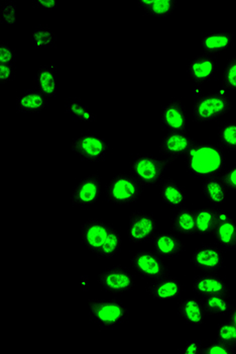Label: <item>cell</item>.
<instances>
[{"instance_id":"obj_37","label":"cell","mask_w":236,"mask_h":354,"mask_svg":"<svg viewBox=\"0 0 236 354\" xmlns=\"http://www.w3.org/2000/svg\"><path fill=\"white\" fill-rule=\"evenodd\" d=\"M236 347L227 344L223 341L216 339L210 341L208 344L205 345L203 354H235Z\"/></svg>"},{"instance_id":"obj_5","label":"cell","mask_w":236,"mask_h":354,"mask_svg":"<svg viewBox=\"0 0 236 354\" xmlns=\"http://www.w3.org/2000/svg\"><path fill=\"white\" fill-rule=\"evenodd\" d=\"M167 164L153 154H139L132 159L130 171L144 187H153L163 180Z\"/></svg>"},{"instance_id":"obj_12","label":"cell","mask_w":236,"mask_h":354,"mask_svg":"<svg viewBox=\"0 0 236 354\" xmlns=\"http://www.w3.org/2000/svg\"><path fill=\"white\" fill-rule=\"evenodd\" d=\"M101 196V177L93 174L81 179L74 187L70 201L76 207H88L95 205Z\"/></svg>"},{"instance_id":"obj_6","label":"cell","mask_w":236,"mask_h":354,"mask_svg":"<svg viewBox=\"0 0 236 354\" xmlns=\"http://www.w3.org/2000/svg\"><path fill=\"white\" fill-rule=\"evenodd\" d=\"M97 283L104 292L117 296L132 292L137 286V279L128 268L117 264L100 272Z\"/></svg>"},{"instance_id":"obj_28","label":"cell","mask_w":236,"mask_h":354,"mask_svg":"<svg viewBox=\"0 0 236 354\" xmlns=\"http://www.w3.org/2000/svg\"><path fill=\"white\" fill-rule=\"evenodd\" d=\"M195 211L196 233L199 236H209L213 234L217 221L218 209L215 207H205Z\"/></svg>"},{"instance_id":"obj_1","label":"cell","mask_w":236,"mask_h":354,"mask_svg":"<svg viewBox=\"0 0 236 354\" xmlns=\"http://www.w3.org/2000/svg\"><path fill=\"white\" fill-rule=\"evenodd\" d=\"M186 170L195 178L222 176L226 167L225 151L215 144L199 143L185 157Z\"/></svg>"},{"instance_id":"obj_40","label":"cell","mask_w":236,"mask_h":354,"mask_svg":"<svg viewBox=\"0 0 236 354\" xmlns=\"http://www.w3.org/2000/svg\"><path fill=\"white\" fill-rule=\"evenodd\" d=\"M14 77V64H0V83L1 84L12 82Z\"/></svg>"},{"instance_id":"obj_13","label":"cell","mask_w":236,"mask_h":354,"mask_svg":"<svg viewBox=\"0 0 236 354\" xmlns=\"http://www.w3.org/2000/svg\"><path fill=\"white\" fill-rule=\"evenodd\" d=\"M197 141L188 132L167 133L161 138L159 146V152L166 158L175 159L186 157L192 148L196 145Z\"/></svg>"},{"instance_id":"obj_21","label":"cell","mask_w":236,"mask_h":354,"mask_svg":"<svg viewBox=\"0 0 236 354\" xmlns=\"http://www.w3.org/2000/svg\"><path fill=\"white\" fill-rule=\"evenodd\" d=\"M235 35L231 32H208L202 35L201 49L204 53L217 55L233 48Z\"/></svg>"},{"instance_id":"obj_43","label":"cell","mask_w":236,"mask_h":354,"mask_svg":"<svg viewBox=\"0 0 236 354\" xmlns=\"http://www.w3.org/2000/svg\"><path fill=\"white\" fill-rule=\"evenodd\" d=\"M90 283V277H89L88 274H83L82 277H81V286H82L83 292H89L91 286Z\"/></svg>"},{"instance_id":"obj_2","label":"cell","mask_w":236,"mask_h":354,"mask_svg":"<svg viewBox=\"0 0 236 354\" xmlns=\"http://www.w3.org/2000/svg\"><path fill=\"white\" fill-rule=\"evenodd\" d=\"M88 312L96 324L105 328L124 324L130 318L128 306L117 298L90 299L88 301Z\"/></svg>"},{"instance_id":"obj_16","label":"cell","mask_w":236,"mask_h":354,"mask_svg":"<svg viewBox=\"0 0 236 354\" xmlns=\"http://www.w3.org/2000/svg\"><path fill=\"white\" fill-rule=\"evenodd\" d=\"M161 124L167 133L188 132L187 113L182 100H170L161 108Z\"/></svg>"},{"instance_id":"obj_33","label":"cell","mask_w":236,"mask_h":354,"mask_svg":"<svg viewBox=\"0 0 236 354\" xmlns=\"http://www.w3.org/2000/svg\"><path fill=\"white\" fill-rule=\"evenodd\" d=\"M32 41L35 49H54L57 36L47 25H39L32 30Z\"/></svg>"},{"instance_id":"obj_10","label":"cell","mask_w":236,"mask_h":354,"mask_svg":"<svg viewBox=\"0 0 236 354\" xmlns=\"http://www.w3.org/2000/svg\"><path fill=\"white\" fill-rule=\"evenodd\" d=\"M190 261L200 272H218L224 268V253L222 247L203 244L192 252Z\"/></svg>"},{"instance_id":"obj_22","label":"cell","mask_w":236,"mask_h":354,"mask_svg":"<svg viewBox=\"0 0 236 354\" xmlns=\"http://www.w3.org/2000/svg\"><path fill=\"white\" fill-rule=\"evenodd\" d=\"M177 313L186 324L193 326L204 325L207 316L202 301L195 297H190L181 301L177 308Z\"/></svg>"},{"instance_id":"obj_38","label":"cell","mask_w":236,"mask_h":354,"mask_svg":"<svg viewBox=\"0 0 236 354\" xmlns=\"http://www.w3.org/2000/svg\"><path fill=\"white\" fill-rule=\"evenodd\" d=\"M17 61V52L12 46L6 41L0 43V64H14Z\"/></svg>"},{"instance_id":"obj_32","label":"cell","mask_w":236,"mask_h":354,"mask_svg":"<svg viewBox=\"0 0 236 354\" xmlns=\"http://www.w3.org/2000/svg\"><path fill=\"white\" fill-rule=\"evenodd\" d=\"M217 145L224 151H236V121L223 122L218 126Z\"/></svg>"},{"instance_id":"obj_23","label":"cell","mask_w":236,"mask_h":354,"mask_svg":"<svg viewBox=\"0 0 236 354\" xmlns=\"http://www.w3.org/2000/svg\"><path fill=\"white\" fill-rule=\"evenodd\" d=\"M159 196L164 204L174 211L182 209L187 202L185 189L172 177H167L161 181Z\"/></svg>"},{"instance_id":"obj_29","label":"cell","mask_w":236,"mask_h":354,"mask_svg":"<svg viewBox=\"0 0 236 354\" xmlns=\"http://www.w3.org/2000/svg\"><path fill=\"white\" fill-rule=\"evenodd\" d=\"M231 297L225 295H212V296L202 297L203 306L207 316L223 317L228 316L233 307Z\"/></svg>"},{"instance_id":"obj_26","label":"cell","mask_w":236,"mask_h":354,"mask_svg":"<svg viewBox=\"0 0 236 354\" xmlns=\"http://www.w3.org/2000/svg\"><path fill=\"white\" fill-rule=\"evenodd\" d=\"M170 230L177 235L195 236L196 222L195 211L190 207H184L178 209L170 223Z\"/></svg>"},{"instance_id":"obj_45","label":"cell","mask_w":236,"mask_h":354,"mask_svg":"<svg viewBox=\"0 0 236 354\" xmlns=\"http://www.w3.org/2000/svg\"><path fill=\"white\" fill-rule=\"evenodd\" d=\"M233 279H235V281L236 283V268L235 270V272H233Z\"/></svg>"},{"instance_id":"obj_25","label":"cell","mask_w":236,"mask_h":354,"mask_svg":"<svg viewBox=\"0 0 236 354\" xmlns=\"http://www.w3.org/2000/svg\"><path fill=\"white\" fill-rule=\"evenodd\" d=\"M57 70L55 64H45L39 67L35 76L37 88L49 98L55 97L58 93Z\"/></svg>"},{"instance_id":"obj_35","label":"cell","mask_w":236,"mask_h":354,"mask_svg":"<svg viewBox=\"0 0 236 354\" xmlns=\"http://www.w3.org/2000/svg\"><path fill=\"white\" fill-rule=\"evenodd\" d=\"M216 338L236 347V326L230 319H227L218 325Z\"/></svg>"},{"instance_id":"obj_27","label":"cell","mask_w":236,"mask_h":354,"mask_svg":"<svg viewBox=\"0 0 236 354\" xmlns=\"http://www.w3.org/2000/svg\"><path fill=\"white\" fill-rule=\"evenodd\" d=\"M144 14L153 17H168L174 14L177 0H141L137 2Z\"/></svg>"},{"instance_id":"obj_11","label":"cell","mask_w":236,"mask_h":354,"mask_svg":"<svg viewBox=\"0 0 236 354\" xmlns=\"http://www.w3.org/2000/svg\"><path fill=\"white\" fill-rule=\"evenodd\" d=\"M218 57L216 55L202 53L194 57L187 66L186 73L195 85H203L213 80L217 74Z\"/></svg>"},{"instance_id":"obj_18","label":"cell","mask_w":236,"mask_h":354,"mask_svg":"<svg viewBox=\"0 0 236 354\" xmlns=\"http://www.w3.org/2000/svg\"><path fill=\"white\" fill-rule=\"evenodd\" d=\"M184 292L182 283L172 275L161 277L153 281L146 288V294L157 301H176L181 299Z\"/></svg>"},{"instance_id":"obj_19","label":"cell","mask_w":236,"mask_h":354,"mask_svg":"<svg viewBox=\"0 0 236 354\" xmlns=\"http://www.w3.org/2000/svg\"><path fill=\"white\" fill-rule=\"evenodd\" d=\"M153 248L165 260L177 259L185 252V245L174 232H159L153 238Z\"/></svg>"},{"instance_id":"obj_30","label":"cell","mask_w":236,"mask_h":354,"mask_svg":"<svg viewBox=\"0 0 236 354\" xmlns=\"http://www.w3.org/2000/svg\"><path fill=\"white\" fill-rule=\"evenodd\" d=\"M64 109L67 115H71L77 122L94 123L97 120L95 113H92L91 109L76 96L69 97L66 100Z\"/></svg>"},{"instance_id":"obj_4","label":"cell","mask_w":236,"mask_h":354,"mask_svg":"<svg viewBox=\"0 0 236 354\" xmlns=\"http://www.w3.org/2000/svg\"><path fill=\"white\" fill-rule=\"evenodd\" d=\"M144 187L131 174H118L105 187L107 202L115 205H130L139 202Z\"/></svg>"},{"instance_id":"obj_41","label":"cell","mask_w":236,"mask_h":354,"mask_svg":"<svg viewBox=\"0 0 236 354\" xmlns=\"http://www.w3.org/2000/svg\"><path fill=\"white\" fill-rule=\"evenodd\" d=\"M223 181L228 191L236 192V164L222 174Z\"/></svg>"},{"instance_id":"obj_24","label":"cell","mask_w":236,"mask_h":354,"mask_svg":"<svg viewBox=\"0 0 236 354\" xmlns=\"http://www.w3.org/2000/svg\"><path fill=\"white\" fill-rule=\"evenodd\" d=\"M201 191L207 202L216 207L224 204L228 196V189L225 185L222 176L203 179Z\"/></svg>"},{"instance_id":"obj_14","label":"cell","mask_w":236,"mask_h":354,"mask_svg":"<svg viewBox=\"0 0 236 354\" xmlns=\"http://www.w3.org/2000/svg\"><path fill=\"white\" fill-rule=\"evenodd\" d=\"M111 225L100 218H89L81 227V242L87 250L97 254L104 246Z\"/></svg>"},{"instance_id":"obj_3","label":"cell","mask_w":236,"mask_h":354,"mask_svg":"<svg viewBox=\"0 0 236 354\" xmlns=\"http://www.w3.org/2000/svg\"><path fill=\"white\" fill-rule=\"evenodd\" d=\"M233 109V100L226 93H210L196 98L192 115L197 124L210 123L224 117Z\"/></svg>"},{"instance_id":"obj_39","label":"cell","mask_w":236,"mask_h":354,"mask_svg":"<svg viewBox=\"0 0 236 354\" xmlns=\"http://www.w3.org/2000/svg\"><path fill=\"white\" fill-rule=\"evenodd\" d=\"M205 344L202 340L200 339H191L187 340L178 351L180 354H203L204 351Z\"/></svg>"},{"instance_id":"obj_36","label":"cell","mask_w":236,"mask_h":354,"mask_svg":"<svg viewBox=\"0 0 236 354\" xmlns=\"http://www.w3.org/2000/svg\"><path fill=\"white\" fill-rule=\"evenodd\" d=\"M17 21V6L14 1H4L0 6V23L13 26Z\"/></svg>"},{"instance_id":"obj_44","label":"cell","mask_w":236,"mask_h":354,"mask_svg":"<svg viewBox=\"0 0 236 354\" xmlns=\"http://www.w3.org/2000/svg\"><path fill=\"white\" fill-rule=\"evenodd\" d=\"M228 319H230L236 326V300L233 301V307H231L230 312H229Z\"/></svg>"},{"instance_id":"obj_15","label":"cell","mask_w":236,"mask_h":354,"mask_svg":"<svg viewBox=\"0 0 236 354\" xmlns=\"http://www.w3.org/2000/svg\"><path fill=\"white\" fill-rule=\"evenodd\" d=\"M216 245L223 250L236 251V218L224 209H218L213 234Z\"/></svg>"},{"instance_id":"obj_17","label":"cell","mask_w":236,"mask_h":354,"mask_svg":"<svg viewBox=\"0 0 236 354\" xmlns=\"http://www.w3.org/2000/svg\"><path fill=\"white\" fill-rule=\"evenodd\" d=\"M192 290L200 297L212 295H225L231 297L230 288L222 275L217 272H203L192 281Z\"/></svg>"},{"instance_id":"obj_34","label":"cell","mask_w":236,"mask_h":354,"mask_svg":"<svg viewBox=\"0 0 236 354\" xmlns=\"http://www.w3.org/2000/svg\"><path fill=\"white\" fill-rule=\"evenodd\" d=\"M222 83L225 89L236 93V55L231 57L225 65Z\"/></svg>"},{"instance_id":"obj_20","label":"cell","mask_w":236,"mask_h":354,"mask_svg":"<svg viewBox=\"0 0 236 354\" xmlns=\"http://www.w3.org/2000/svg\"><path fill=\"white\" fill-rule=\"evenodd\" d=\"M49 100L38 88H30L17 96L15 109L19 113H39L49 106Z\"/></svg>"},{"instance_id":"obj_9","label":"cell","mask_w":236,"mask_h":354,"mask_svg":"<svg viewBox=\"0 0 236 354\" xmlns=\"http://www.w3.org/2000/svg\"><path fill=\"white\" fill-rule=\"evenodd\" d=\"M157 233V221L154 215L146 211H135L128 218V238L132 244H144L152 241Z\"/></svg>"},{"instance_id":"obj_42","label":"cell","mask_w":236,"mask_h":354,"mask_svg":"<svg viewBox=\"0 0 236 354\" xmlns=\"http://www.w3.org/2000/svg\"><path fill=\"white\" fill-rule=\"evenodd\" d=\"M34 8H43V10H56L58 8V2L55 0H38V1L32 2Z\"/></svg>"},{"instance_id":"obj_8","label":"cell","mask_w":236,"mask_h":354,"mask_svg":"<svg viewBox=\"0 0 236 354\" xmlns=\"http://www.w3.org/2000/svg\"><path fill=\"white\" fill-rule=\"evenodd\" d=\"M130 266L133 272L146 279L156 281L170 274L165 259L154 250L137 251L131 257Z\"/></svg>"},{"instance_id":"obj_7","label":"cell","mask_w":236,"mask_h":354,"mask_svg":"<svg viewBox=\"0 0 236 354\" xmlns=\"http://www.w3.org/2000/svg\"><path fill=\"white\" fill-rule=\"evenodd\" d=\"M72 152L87 162H102L108 154L110 146L104 138L91 133H83L72 141Z\"/></svg>"},{"instance_id":"obj_31","label":"cell","mask_w":236,"mask_h":354,"mask_svg":"<svg viewBox=\"0 0 236 354\" xmlns=\"http://www.w3.org/2000/svg\"><path fill=\"white\" fill-rule=\"evenodd\" d=\"M122 248V237L119 230L111 225L104 246L100 249L96 257L99 259L109 260L115 259L119 254Z\"/></svg>"}]
</instances>
